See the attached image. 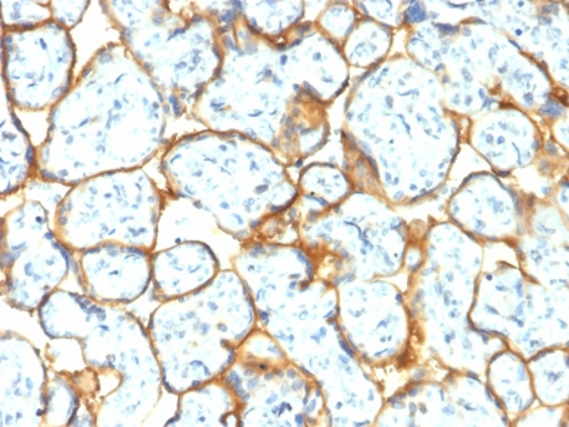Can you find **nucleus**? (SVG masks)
<instances>
[{
	"mask_svg": "<svg viewBox=\"0 0 569 427\" xmlns=\"http://www.w3.org/2000/svg\"><path fill=\"white\" fill-rule=\"evenodd\" d=\"M7 89L3 88L2 125H0V196L12 197L36 178L38 149L20 123Z\"/></svg>",
	"mask_w": 569,
	"mask_h": 427,
	"instance_id": "obj_14",
	"label": "nucleus"
},
{
	"mask_svg": "<svg viewBox=\"0 0 569 427\" xmlns=\"http://www.w3.org/2000/svg\"><path fill=\"white\" fill-rule=\"evenodd\" d=\"M49 365L23 335L0 337V426L43 427Z\"/></svg>",
	"mask_w": 569,
	"mask_h": 427,
	"instance_id": "obj_11",
	"label": "nucleus"
},
{
	"mask_svg": "<svg viewBox=\"0 0 569 427\" xmlns=\"http://www.w3.org/2000/svg\"><path fill=\"white\" fill-rule=\"evenodd\" d=\"M169 427H237L240 405L230 386L222 378L210 380L178 395L176 415Z\"/></svg>",
	"mask_w": 569,
	"mask_h": 427,
	"instance_id": "obj_15",
	"label": "nucleus"
},
{
	"mask_svg": "<svg viewBox=\"0 0 569 427\" xmlns=\"http://www.w3.org/2000/svg\"><path fill=\"white\" fill-rule=\"evenodd\" d=\"M76 59L70 30L53 20L34 29H3V88L14 109L52 110L73 88Z\"/></svg>",
	"mask_w": 569,
	"mask_h": 427,
	"instance_id": "obj_10",
	"label": "nucleus"
},
{
	"mask_svg": "<svg viewBox=\"0 0 569 427\" xmlns=\"http://www.w3.org/2000/svg\"><path fill=\"white\" fill-rule=\"evenodd\" d=\"M303 3L240 2V17L247 27L267 39L281 38L302 19Z\"/></svg>",
	"mask_w": 569,
	"mask_h": 427,
	"instance_id": "obj_17",
	"label": "nucleus"
},
{
	"mask_svg": "<svg viewBox=\"0 0 569 427\" xmlns=\"http://www.w3.org/2000/svg\"><path fill=\"white\" fill-rule=\"evenodd\" d=\"M160 171L172 197L242 244L278 236L298 198L277 156L240 133L206 129L178 137L162 152Z\"/></svg>",
	"mask_w": 569,
	"mask_h": 427,
	"instance_id": "obj_4",
	"label": "nucleus"
},
{
	"mask_svg": "<svg viewBox=\"0 0 569 427\" xmlns=\"http://www.w3.org/2000/svg\"><path fill=\"white\" fill-rule=\"evenodd\" d=\"M221 378L237 396L241 426H305L317 420V386L263 329L249 335Z\"/></svg>",
	"mask_w": 569,
	"mask_h": 427,
	"instance_id": "obj_8",
	"label": "nucleus"
},
{
	"mask_svg": "<svg viewBox=\"0 0 569 427\" xmlns=\"http://www.w3.org/2000/svg\"><path fill=\"white\" fill-rule=\"evenodd\" d=\"M0 262L4 301L18 311L33 314L62 289L76 259L56 236L48 207L24 198L3 216Z\"/></svg>",
	"mask_w": 569,
	"mask_h": 427,
	"instance_id": "obj_9",
	"label": "nucleus"
},
{
	"mask_svg": "<svg viewBox=\"0 0 569 427\" xmlns=\"http://www.w3.org/2000/svg\"><path fill=\"white\" fill-rule=\"evenodd\" d=\"M194 3L217 24L222 63L188 116L207 130L246 136L288 165L313 155L327 125L297 30L267 39L243 22L240 2Z\"/></svg>",
	"mask_w": 569,
	"mask_h": 427,
	"instance_id": "obj_1",
	"label": "nucleus"
},
{
	"mask_svg": "<svg viewBox=\"0 0 569 427\" xmlns=\"http://www.w3.org/2000/svg\"><path fill=\"white\" fill-rule=\"evenodd\" d=\"M98 426L93 411L71 384L68 376L49 370L48 390H46V411L43 427H90Z\"/></svg>",
	"mask_w": 569,
	"mask_h": 427,
	"instance_id": "obj_16",
	"label": "nucleus"
},
{
	"mask_svg": "<svg viewBox=\"0 0 569 427\" xmlns=\"http://www.w3.org/2000/svg\"><path fill=\"white\" fill-rule=\"evenodd\" d=\"M257 320L251 295L233 269H221L201 291L161 302L147 329L164 389L178 396L221 378Z\"/></svg>",
	"mask_w": 569,
	"mask_h": 427,
	"instance_id": "obj_5",
	"label": "nucleus"
},
{
	"mask_svg": "<svg viewBox=\"0 0 569 427\" xmlns=\"http://www.w3.org/2000/svg\"><path fill=\"white\" fill-rule=\"evenodd\" d=\"M166 201L142 169L107 172L69 187L54 208V232L73 252L103 244L154 252Z\"/></svg>",
	"mask_w": 569,
	"mask_h": 427,
	"instance_id": "obj_7",
	"label": "nucleus"
},
{
	"mask_svg": "<svg viewBox=\"0 0 569 427\" xmlns=\"http://www.w3.org/2000/svg\"><path fill=\"white\" fill-rule=\"evenodd\" d=\"M44 358L68 376L98 427H137L159 406L164 380L149 329L124 307L58 289L39 308Z\"/></svg>",
	"mask_w": 569,
	"mask_h": 427,
	"instance_id": "obj_3",
	"label": "nucleus"
},
{
	"mask_svg": "<svg viewBox=\"0 0 569 427\" xmlns=\"http://www.w3.org/2000/svg\"><path fill=\"white\" fill-rule=\"evenodd\" d=\"M52 22L49 2H2V28L4 30H28Z\"/></svg>",
	"mask_w": 569,
	"mask_h": 427,
	"instance_id": "obj_18",
	"label": "nucleus"
},
{
	"mask_svg": "<svg viewBox=\"0 0 569 427\" xmlns=\"http://www.w3.org/2000/svg\"><path fill=\"white\" fill-rule=\"evenodd\" d=\"M52 20L60 27L71 30L78 27L90 8V2H49Z\"/></svg>",
	"mask_w": 569,
	"mask_h": 427,
	"instance_id": "obj_19",
	"label": "nucleus"
},
{
	"mask_svg": "<svg viewBox=\"0 0 569 427\" xmlns=\"http://www.w3.org/2000/svg\"><path fill=\"white\" fill-rule=\"evenodd\" d=\"M169 119L160 90L126 46L107 43L49 111L36 180L73 187L142 169L164 147Z\"/></svg>",
	"mask_w": 569,
	"mask_h": 427,
	"instance_id": "obj_2",
	"label": "nucleus"
},
{
	"mask_svg": "<svg viewBox=\"0 0 569 427\" xmlns=\"http://www.w3.org/2000/svg\"><path fill=\"white\" fill-rule=\"evenodd\" d=\"M221 272L208 244L188 240L152 252V289L160 304L201 291Z\"/></svg>",
	"mask_w": 569,
	"mask_h": 427,
	"instance_id": "obj_13",
	"label": "nucleus"
},
{
	"mask_svg": "<svg viewBox=\"0 0 569 427\" xmlns=\"http://www.w3.org/2000/svg\"><path fill=\"white\" fill-rule=\"evenodd\" d=\"M103 0L101 12L160 90L172 119L190 115L222 63L216 22L194 2Z\"/></svg>",
	"mask_w": 569,
	"mask_h": 427,
	"instance_id": "obj_6",
	"label": "nucleus"
},
{
	"mask_svg": "<svg viewBox=\"0 0 569 427\" xmlns=\"http://www.w3.org/2000/svg\"><path fill=\"white\" fill-rule=\"evenodd\" d=\"M74 254L81 294L94 301L124 307L151 287L152 252L147 249L103 244Z\"/></svg>",
	"mask_w": 569,
	"mask_h": 427,
	"instance_id": "obj_12",
	"label": "nucleus"
}]
</instances>
